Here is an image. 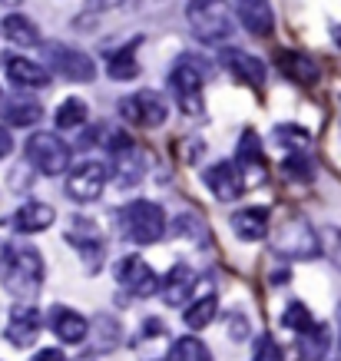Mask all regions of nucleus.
<instances>
[{
  "label": "nucleus",
  "instance_id": "44",
  "mask_svg": "<svg viewBox=\"0 0 341 361\" xmlns=\"http://www.w3.org/2000/svg\"><path fill=\"white\" fill-rule=\"evenodd\" d=\"M335 44L341 47V27H335Z\"/></svg>",
  "mask_w": 341,
  "mask_h": 361
},
{
  "label": "nucleus",
  "instance_id": "14",
  "mask_svg": "<svg viewBox=\"0 0 341 361\" xmlns=\"http://www.w3.org/2000/svg\"><path fill=\"white\" fill-rule=\"evenodd\" d=\"M66 242L87 259L89 275H97L99 262H103V235L89 219H73V226L66 229Z\"/></svg>",
  "mask_w": 341,
  "mask_h": 361
},
{
  "label": "nucleus",
  "instance_id": "24",
  "mask_svg": "<svg viewBox=\"0 0 341 361\" xmlns=\"http://www.w3.org/2000/svg\"><path fill=\"white\" fill-rule=\"evenodd\" d=\"M298 351L302 361H325V355L331 351V329L325 322H315L309 331L298 335Z\"/></svg>",
  "mask_w": 341,
  "mask_h": 361
},
{
  "label": "nucleus",
  "instance_id": "16",
  "mask_svg": "<svg viewBox=\"0 0 341 361\" xmlns=\"http://www.w3.org/2000/svg\"><path fill=\"white\" fill-rule=\"evenodd\" d=\"M7 60V80H11L13 87H20V90H44L50 87V66L44 63H37V60H27V56H4Z\"/></svg>",
  "mask_w": 341,
  "mask_h": 361
},
{
  "label": "nucleus",
  "instance_id": "5",
  "mask_svg": "<svg viewBox=\"0 0 341 361\" xmlns=\"http://www.w3.org/2000/svg\"><path fill=\"white\" fill-rule=\"evenodd\" d=\"M169 93L176 106L186 116H202L206 113V97H202V70L192 63V56H182L173 73H169Z\"/></svg>",
  "mask_w": 341,
  "mask_h": 361
},
{
  "label": "nucleus",
  "instance_id": "9",
  "mask_svg": "<svg viewBox=\"0 0 341 361\" xmlns=\"http://www.w3.org/2000/svg\"><path fill=\"white\" fill-rule=\"evenodd\" d=\"M120 113L126 123H136V126H143V130H156V126H163L166 116H169V106H166V99L153 90H140V93H130V97L120 99Z\"/></svg>",
  "mask_w": 341,
  "mask_h": 361
},
{
  "label": "nucleus",
  "instance_id": "17",
  "mask_svg": "<svg viewBox=\"0 0 341 361\" xmlns=\"http://www.w3.org/2000/svg\"><path fill=\"white\" fill-rule=\"evenodd\" d=\"M46 322H50V331H54L63 345H80L83 338H89V322L80 315V312H73V308H66V305L50 308Z\"/></svg>",
  "mask_w": 341,
  "mask_h": 361
},
{
  "label": "nucleus",
  "instance_id": "13",
  "mask_svg": "<svg viewBox=\"0 0 341 361\" xmlns=\"http://www.w3.org/2000/svg\"><path fill=\"white\" fill-rule=\"evenodd\" d=\"M173 348V341H169V331L159 318H146L140 335L132 338V351H136V361H166Z\"/></svg>",
  "mask_w": 341,
  "mask_h": 361
},
{
  "label": "nucleus",
  "instance_id": "42",
  "mask_svg": "<svg viewBox=\"0 0 341 361\" xmlns=\"http://www.w3.org/2000/svg\"><path fill=\"white\" fill-rule=\"evenodd\" d=\"M335 322H338V348H341V302H338V312H335Z\"/></svg>",
  "mask_w": 341,
  "mask_h": 361
},
{
  "label": "nucleus",
  "instance_id": "29",
  "mask_svg": "<svg viewBox=\"0 0 341 361\" xmlns=\"http://www.w3.org/2000/svg\"><path fill=\"white\" fill-rule=\"evenodd\" d=\"M216 312H219V298H216V292H209V295L189 302L186 312H182V318H186V325L192 331H202V329H209V325H212Z\"/></svg>",
  "mask_w": 341,
  "mask_h": 361
},
{
  "label": "nucleus",
  "instance_id": "38",
  "mask_svg": "<svg viewBox=\"0 0 341 361\" xmlns=\"http://www.w3.org/2000/svg\"><path fill=\"white\" fill-rule=\"evenodd\" d=\"M126 0H87V11L93 13H103V11H116V7H123Z\"/></svg>",
  "mask_w": 341,
  "mask_h": 361
},
{
  "label": "nucleus",
  "instance_id": "25",
  "mask_svg": "<svg viewBox=\"0 0 341 361\" xmlns=\"http://www.w3.org/2000/svg\"><path fill=\"white\" fill-rule=\"evenodd\" d=\"M4 37L17 47H40L44 44V37H40V27L30 20V17H23V13H7L4 17Z\"/></svg>",
  "mask_w": 341,
  "mask_h": 361
},
{
  "label": "nucleus",
  "instance_id": "35",
  "mask_svg": "<svg viewBox=\"0 0 341 361\" xmlns=\"http://www.w3.org/2000/svg\"><path fill=\"white\" fill-rule=\"evenodd\" d=\"M282 169H285V176L288 179H302V183H309L311 176H315V166H311V159L309 156H302V153H292L282 163Z\"/></svg>",
  "mask_w": 341,
  "mask_h": 361
},
{
  "label": "nucleus",
  "instance_id": "8",
  "mask_svg": "<svg viewBox=\"0 0 341 361\" xmlns=\"http://www.w3.org/2000/svg\"><path fill=\"white\" fill-rule=\"evenodd\" d=\"M106 179H110V169H106V166L97 163V159H83V163L73 166L70 176H66V196L73 199V202L89 206V202H97V199L103 196Z\"/></svg>",
  "mask_w": 341,
  "mask_h": 361
},
{
  "label": "nucleus",
  "instance_id": "28",
  "mask_svg": "<svg viewBox=\"0 0 341 361\" xmlns=\"http://www.w3.org/2000/svg\"><path fill=\"white\" fill-rule=\"evenodd\" d=\"M40 116H44V106L30 97H13L4 103V120L11 126H33L40 123Z\"/></svg>",
  "mask_w": 341,
  "mask_h": 361
},
{
  "label": "nucleus",
  "instance_id": "4",
  "mask_svg": "<svg viewBox=\"0 0 341 361\" xmlns=\"http://www.w3.org/2000/svg\"><path fill=\"white\" fill-rule=\"evenodd\" d=\"M123 235L136 245H153L166 235V212L163 206H156L149 199H136L120 212Z\"/></svg>",
  "mask_w": 341,
  "mask_h": 361
},
{
  "label": "nucleus",
  "instance_id": "34",
  "mask_svg": "<svg viewBox=\"0 0 341 361\" xmlns=\"http://www.w3.org/2000/svg\"><path fill=\"white\" fill-rule=\"evenodd\" d=\"M275 140L282 142V146H288V149H295V153H302L305 146H309V130H302V126H292V123H282V126H275Z\"/></svg>",
  "mask_w": 341,
  "mask_h": 361
},
{
  "label": "nucleus",
  "instance_id": "45",
  "mask_svg": "<svg viewBox=\"0 0 341 361\" xmlns=\"http://www.w3.org/2000/svg\"><path fill=\"white\" fill-rule=\"evenodd\" d=\"M0 103H4V93H0Z\"/></svg>",
  "mask_w": 341,
  "mask_h": 361
},
{
  "label": "nucleus",
  "instance_id": "43",
  "mask_svg": "<svg viewBox=\"0 0 341 361\" xmlns=\"http://www.w3.org/2000/svg\"><path fill=\"white\" fill-rule=\"evenodd\" d=\"M0 4H4V7H20L23 0H0Z\"/></svg>",
  "mask_w": 341,
  "mask_h": 361
},
{
  "label": "nucleus",
  "instance_id": "22",
  "mask_svg": "<svg viewBox=\"0 0 341 361\" xmlns=\"http://www.w3.org/2000/svg\"><path fill=\"white\" fill-rule=\"evenodd\" d=\"M56 219V212L46 202H23L17 212H13V229L23 232V235H33V232L50 229Z\"/></svg>",
  "mask_w": 341,
  "mask_h": 361
},
{
  "label": "nucleus",
  "instance_id": "15",
  "mask_svg": "<svg viewBox=\"0 0 341 361\" xmlns=\"http://www.w3.org/2000/svg\"><path fill=\"white\" fill-rule=\"evenodd\" d=\"M196 282H199L196 269H189V265H173V269L166 272V279L159 282V295H163V302L169 308H182L189 302V295L196 292Z\"/></svg>",
  "mask_w": 341,
  "mask_h": 361
},
{
  "label": "nucleus",
  "instance_id": "21",
  "mask_svg": "<svg viewBox=\"0 0 341 361\" xmlns=\"http://www.w3.org/2000/svg\"><path fill=\"white\" fill-rule=\"evenodd\" d=\"M229 222H232V232L245 242H259L268 235V209H262V206L239 209Z\"/></svg>",
  "mask_w": 341,
  "mask_h": 361
},
{
  "label": "nucleus",
  "instance_id": "36",
  "mask_svg": "<svg viewBox=\"0 0 341 361\" xmlns=\"http://www.w3.org/2000/svg\"><path fill=\"white\" fill-rule=\"evenodd\" d=\"M252 361H285V355H282V345H278L272 335H259V341H255V351H252Z\"/></svg>",
  "mask_w": 341,
  "mask_h": 361
},
{
  "label": "nucleus",
  "instance_id": "30",
  "mask_svg": "<svg viewBox=\"0 0 341 361\" xmlns=\"http://www.w3.org/2000/svg\"><path fill=\"white\" fill-rule=\"evenodd\" d=\"M87 113H89V106L80 97L63 99V103L56 106V113H54L56 130H77V126H83V123H87Z\"/></svg>",
  "mask_w": 341,
  "mask_h": 361
},
{
  "label": "nucleus",
  "instance_id": "32",
  "mask_svg": "<svg viewBox=\"0 0 341 361\" xmlns=\"http://www.w3.org/2000/svg\"><path fill=\"white\" fill-rule=\"evenodd\" d=\"M239 163H242V173L245 169H255V176L262 179L265 169H262V142H259V136H255L252 130L242 136V142H239Z\"/></svg>",
  "mask_w": 341,
  "mask_h": 361
},
{
  "label": "nucleus",
  "instance_id": "3",
  "mask_svg": "<svg viewBox=\"0 0 341 361\" xmlns=\"http://www.w3.org/2000/svg\"><path fill=\"white\" fill-rule=\"evenodd\" d=\"M272 249L278 255H285V259H295V262H309V259H318L321 252H325L315 226L309 219H302V216L285 219L278 226L275 235H272Z\"/></svg>",
  "mask_w": 341,
  "mask_h": 361
},
{
  "label": "nucleus",
  "instance_id": "40",
  "mask_svg": "<svg viewBox=\"0 0 341 361\" xmlns=\"http://www.w3.org/2000/svg\"><path fill=\"white\" fill-rule=\"evenodd\" d=\"M30 361H66V355L60 348H40Z\"/></svg>",
  "mask_w": 341,
  "mask_h": 361
},
{
  "label": "nucleus",
  "instance_id": "27",
  "mask_svg": "<svg viewBox=\"0 0 341 361\" xmlns=\"http://www.w3.org/2000/svg\"><path fill=\"white\" fill-rule=\"evenodd\" d=\"M89 335H93V355H103V351L120 348V341H123L120 322L110 318V315H97V322L89 325Z\"/></svg>",
  "mask_w": 341,
  "mask_h": 361
},
{
  "label": "nucleus",
  "instance_id": "31",
  "mask_svg": "<svg viewBox=\"0 0 341 361\" xmlns=\"http://www.w3.org/2000/svg\"><path fill=\"white\" fill-rule=\"evenodd\" d=\"M166 361H212V355H209V348H206L199 338L182 335V338L173 341V348H169Z\"/></svg>",
  "mask_w": 341,
  "mask_h": 361
},
{
  "label": "nucleus",
  "instance_id": "1",
  "mask_svg": "<svg viewBox=\"0 0 341 361\" xmlns=\"http://www.w3.org/2000/svg\"><path fill=\"white\" fill-rule=\"evenodd\" d=\"M0 285L11 292L17 302H33L44 285V255L37 245L11 242L0 252Z\"/></svg>",
  "mask_w": 341,
  "mask_h": 361
},
{
  "label": "nucleus",
  "instance_id": "39",
  "mask_svg": "<svg viewBox=\"0 0 341 361\" xmlns=\"http://www.w3.org/2000/svg\"><path fill=\"white\" fill-rule=\"evenodd\" d=\"M232 338H245V335H249V318H239V315H232Z\"/></svg>",
  "mask_w": 341,
  "mask_h": 361
},
{
  "label": "nucleus",
  "instance_id": "7",
  "mask_svg": "<svg viewBox=\"0 0 341 361\" xmlns=\"http://www.w3.org/2000/svg\"><path fill=\"white\" fill-rule=\"evenodd\" d=\"M44 56H46L50 73L70 80V83H89V80L97 77V63H93V56L83 54L80 47H70V44H44Z\"/></svg>",
  "mask_w": 341,
  "mask_h": 361
},
{
  "label": "nucleus",
  "instance_id": "19",
  "mask_svg": "<svg viewBox=\"0 0 341 361\" xmlns=\"http://www.w3.org/2000/svg\"><path fill=\"white\" fill-rule=\"evenodd\" d=\"M235 13L242 27L252 37H268L275 27V13H272V0H235Z\"/></svg>",
  "mask_w": 341,
  "mask_h": 361
},
{
  "label": "nucleus",
  "instance_id": "18",
  "mask_svg": "<svg viewBox=\"0 0 341 361\" xmlns=\"http://www.w3.org/2000/svg\"><path fill=\"white\" fill-rule=\"evenodd\" d=\"M110 173H113V179H116L123 189L136 186V183H143V176H146V156L130 142V146H123V149L113 153Z\"/></svg>",
  "mask_w": 341,
  "mask_h": 361
},
{
  "label": "nucleus",
  "instance_id": "37",
  "mask_svg": "<svg viewBox=\"0 0 341 361\" xmlns=\"http://www.w3.org/2000/svg\"><path fill=\"white\" fill-rule=\"evenodd\" d=\"M321 249L328 252V259L341 269V229H325L321 232Z\"/></svg>",
  "mask_w": 341,
  "mask_h": 361
},
{
  "label": "nucleus",
  "instance_id": "12",
  "mask_svg": "<svg viewBox=\"0 0 341 361\" xmlns=\"http://www.w3.org/2000/svg\"><path fill=\"white\" fill-rule=\"evenodd\" d=\"M202 179H206V186L212 189V196L219 202H232V199H239L245 192V173L235 163H229V159L209 166L202 173Z\"/></svg>",
  "mask_w": 341,
  "mask_h": 361
},
{
  "label": "nucleus",
  "instance_id": "26",
  "mask_svg": "<svg viewBox=\"0 0 341 361\" xmlns=\"http://www.w3.org/2000/svg\"><path fill=\"white\" fill-rule=\"evenodd\" d=\"M136 47H140V37L110 54V60H106V73H110L113 80H136V77H140V60H136Z\"/></svg>",
  "mask_w": 341,
  "mask_h": 361
},
{
  "label": "nucleus",
  "instance_id": "23",
  "mask_svg": "<svg viewBox=\"0 0 341 361\" xmlns=\"http://www.w3.org/2000/svg\"><path fill=\"white\" fill-rule=\"evenodd\" d=\"M278 70L285 73L288 80H295L302 87H311L318 80V63L305 54H292V50H282L278 54Z\"/></svg>",
  "mask_w": 341,
  "mask_h": 361
},
{
  "label": "nucleus",
  "instance_id": "20",
  "mask_svg": "<svg viewBox=\"0 0 341 361\" xmlns=\"http://www.w3.org/2000/svg\"><path fill=\"white\" fill-rule=\"evenodd\" d=\"M222 63L232 70V77L249 83V87H262L265 83V63L259 56L245 54V50H222Z\"/></svg>",
  "mask_w": 341,
  "mask_h": 361
},
{
  "label": "nucleus",
  "instance_id": "6",
  "mask_svg": "<svg viewBox=\"0 0 341 361\" xmlns=\"http://www.w3.org/2000/svg\"><path fill=\"white\" fill-rule=\"evenodd\" d=\"M27 163L44 176H60L70 169V146H66L56 133H33L30 140L23 142Z\"/></svg>",
  "mask_w": 341,
  "mask_h": 361
},
{
  "label": "nucleus",
  "instance_id": "2",
  "mask_svg": "<svg viewBox=\"0 0 341 361\" xmlns=\"http://www.w3.org/2000/svg\"><path fill=\"white\" fill-rule=\"evenodd\" d=\"M186 20L202 44H225L235 33V17L225 0H189Z\"/></svg>",
  "mask_w": 341,
  "mask_h": 361
},
{
  "label": "nucleus",
  "instance_id": "33",
  "mask_svg": "<svg viewBox=\"0 0 341 361\" xmlns=\"http://www.w3.org/2000/svg\"><path fill=\"white\" fill-rule=\"evenodd\" d=\"M282 325L292 329L295 335H302V331H309L311 325H315V318H311V312L302 305V302H288L285 312H282Z\"/></svg>",
  "mask_w": 341,
  "mask_h": 361
},
{
  "label": "nucleus",
  "instance_id": "41",
  "mask_svg": "<svg viewBox=\"0 0 341 361\" xmlns=\"http://www.w3.org/2000/svg\"><path fill=\"white\" fill-rule=\"evenodd\" d=\"M11 153H13V140H11V133L0 126V159H4V156H11Z\"/></svg>",
  "mask_w": 341,
  "mask_h": 361
},
{
  "label": "nucleus",
  "instance_id": "10",
  "mask_svg": "<svg viewBox=\"0 0 341 361\" xmlns=\"http://www.w3.org/2000/svg\"><path fill=\"white\" fill-rule=\"evenodd\" d=\"M113 275H116V285L132 298H149L159 292V275H156L153 269H149V262L140 259V255L120 259L116 269H113Z\"/></svg>",
  "mask_w": 341,
  "mask_h": 361
},
{
  "label": "nucleus",
  "instance_id": "11",
  "mask_svg": "<svg viewBox=\"0 0 341 361\" xmlns=\"http://www.w3.org/2000/svg\"><path fill=\"white\" fill-rule=\"evenodd\" d=\"M40 331H44V318H40V312L33 308V302H17V305L11 308L7 325H4L7 341L17 345V348H30L33 341L40 338Z\"/></svg>",
  "mask_w": 341,
  "mask_h": 361
}]
</instances>
